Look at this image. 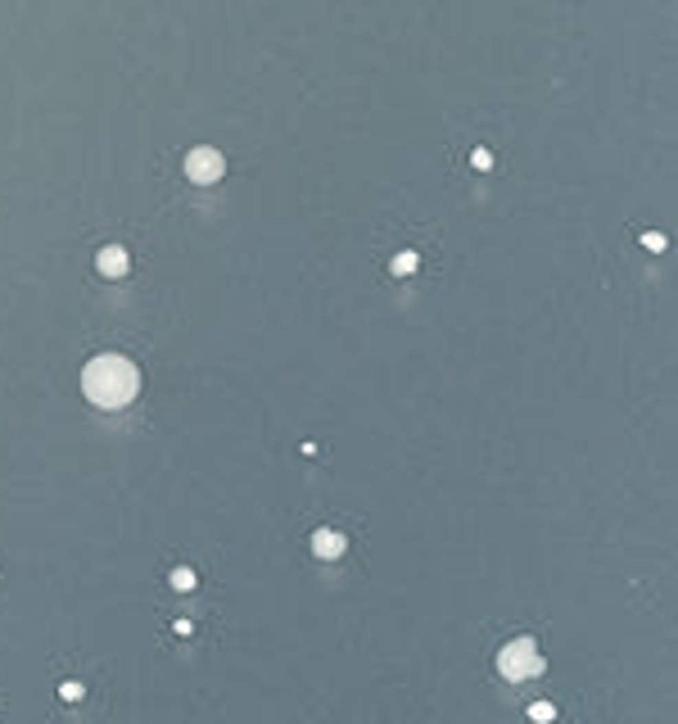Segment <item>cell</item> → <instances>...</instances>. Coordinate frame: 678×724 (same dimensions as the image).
I'll return each instance as SVG.
<instances>
[{
	"instance_id": "cell-1",
	"label": "cell",
	"mask_w": 678,
	"mask_h": 724,
	"mask_svg": "<svg viewBox=\"0 0 678 724\" xmlns=\"http://www.w3.org/2000/svg\"><path fill=\"white\" fill-rule=\"evenodd\" d=\"M82 389H87V399L95 408H127L140 394V371L122 353H100L82 371Z\"/></svg>"
},
{
	"instance_id": "cell-2",
	"label": "cell",
	"mask_w": 678,
	"mask_h": 724,
	"mask_svg": "<svg viewBox=\"0 0 678 724\" xmlns=\"http://www.w3.org/2000/svg\"><path fill=\"white\" fill-rule=\"evenodd\" d=\"M497 666H502L506 679H529V674L543 670V652H539L534 638H516V643H506V648H502Z\"/></svg>"
},
{
	"instance_id": "cell-3",
	"label": "cell",
	"mask_w": 678,
	"mask_h": 724,
	"mask_svg": "<svg viewBox=\"0 0 678 724\" xmlns=\"http://www.w3.org/2000/svg\"><path fill=\"white\" fill-rule=\"evenodd\" d=\"M226 173V159L213 150V145H194L190 154H185V177L190 182H199V186H213L217 177Z\"/></svg>"
},
{
	"instance_id": "cell-4",
	"label": "cell",
	"mask_w": 678,
	"mask_h": 724,
	"mask_svg": "<svg viewBox=\"0 0 678 724\" xmlns=\"http://www.w3.org/2000/svg\"><path fill=\"white\" fill-rule=\"evenodd\" d=\"M95 267L104 272V276H122L127 272V249H118V245H109V249H100V259H95Z\"/></svg>"
},
{
	"instance_id": "cell-5",
	"label": "cell",
	"mask_w": 678,
	"mask_h": 724,
	"mask_svg": "<svg viewBox=\"0 0 678 724\" xmlns=\"http://www.w3.org/2000/svg\"><path fill=\"white\" fill-rule=\"evenodd\" d=\"M313 552H317V557H339V552H344V534L317 530V534H313Z\"/></svg>"
},
{
	"instance_id": "cell-6",
	"label": "cell",
	"mask_w": 678,
	"mask_h": 724,
	"mask_svg": "<svg viewBox=\"0 0 678 724\" xmlns=\"http://www.w3.org/2000/svg\"><path fill=\"white\" fill-rule=\"evenodd\" d=\"M394 272H416V254H398V259H394Z\"/></svg>"
},
{
	"instance_id": "cell-7",
	"label": "cell",
	"mask_w": 678,
	"mask_h": 724,
	"mask_svg": "<svg viewBox=\"0 0 678 724\" xmlns=\"http://www.w3.org/2000/svg\"><path fill=\"white\" fill-rule=\"evenodd\" d=\"M529 715H534V720H552V715H556V711H552L547 702H534V706H529Z\"/></svg>"
},
{
	"instance_id": "cell-8",
	"label": "cell",
	"mask_w": 678,
	"mask_h": 724,
	"mask_svg": "<svg viewBox=\"0 0 678 724\" xmlns=\"http://www.w3.org/2000/svg\"><path fill=\"white\" fill-rule=\"evenodd\" d=\"M172 584H177V589H194V575H190V571H177Z\"/></svg>"
},
{
	"instance_id": "cell-9",
	"label": "cell",
	"mask_w": 678,
	"mask_h": 724,
	"mask_svg": "<svg viewBox=\"0 0 678 724\" xmlns=\"http://www.w3.org/2000/svg\"><path fill=\"white\" fill-rule=\"evenodd\" d=\"M59 692H64V702H77V697H82V683H64Z\"/></svg>"
},
{
	"instance_id": "cell-10",
	"label": "cell",
	"mask_w": 678,
	"mask_h": 724,
	"mask_svg": "<svg viewBox=\"0 0 678 724\" xmlns=\"http://www.w3.org/2000/svg\"><path fill=\"white\" fill-rule=\"evenodd\" d=\"M642 245H646V249H665V236H656V231H646V236H642Z\"/></svg>"
}]
</instances>
